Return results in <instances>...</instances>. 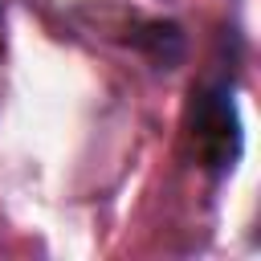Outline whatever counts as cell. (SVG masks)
<instances>
[{"instance_id": "6da1fadb", "label": "cell", "mask_w": 261, "mask_h": 261, "mask_svg": "<svg viewBox=\"0 0 261 261\" xmlns=\"http://www.w3.org/2000/svg\"><path fill=\"white\" fill-rule=\"evenodd\" d=\"M188 139L196 151V163L208 175H228L241 159L245 135H241V114L232 102L228 82H200L188 102Z\"/></svg>"}]
</instances>
